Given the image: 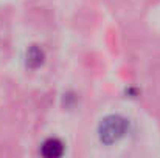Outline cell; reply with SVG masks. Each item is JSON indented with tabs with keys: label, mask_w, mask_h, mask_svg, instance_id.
I'll return each mask as SVG.
<instances>
[{
	"label": "cell",
	"mask_w": 160,
	"mask_h": 158,
	"mask_svg": "<svg viewBox=\"0 0 160 158\" xmlns=\"http://www.w3.org/2000/svg\"><path fill=\"white\" fill-rule=\"evenodd\" d=\"M42 62H44V51L39 47L33 45L27 53V65L30 68H38Z\"/></svg>",
	"instance_id": "3"
},
{
	"label": "cell",
	"mask_w": 160,
	"mask_h": 158,
	"mask_svg": "<svg viewBox=\"0 0 160 158\" xmlns=\"http://www.w3.org/2000/svg\"><path fill=\"white\" fill-rule=\"evenodd\" d=\"M41 152L45 158H58L64 154V144L58 138H48L47 141H44Z\"/></svg>",
	"instance_id": "2"
},
{
	"label": "cell",
	"mask_w": 160,
	"mask_h": 158,
	"mask_svg": "<svg viewBox=\"0 0 160 158\" xmlns=\"http://www.w3.org/2000/svg\"><path fill=\"white\" fill-rule=\"evenodd\" d=\"M126 130H128V121L120 115H110L101 121L98 127V136L101 143L113 144L124 136Z\"/></svg>",
	"instance_id": "1"
}]
</instances>
